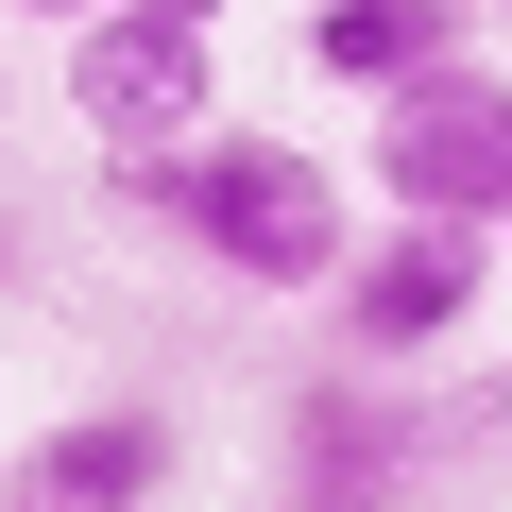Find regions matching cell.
I'll return each mask as SVG.
<instances>
[{
    "label": "cell",
    "mask_w": 512,
    "mask_h": 512,
    "mask_svg": "<svg viewBox=\"0 0 512 512\" xmlns=\"http://www.w3.org/2000/svg\"><path fill=\"white\" fill-rule=\"evenodd\" d=\"M359 188H376L393 222H461V239H495V222H512V86H495L478 52L427 69L410 103H376Z\"/></svg>",
    "instance_id": "cell-2"
},
{
    "label": "cell",
    "mask_w": 512,
    "mask_h": 512,
    "mask_svg": "<svg viewBox=\"0 0 512 512\" xmlns=\"http://www.w3.org/2000/svg\"><path fill=\"white\" fill-rule=\"evenodd\" d=\"M18 18H69V35H86V18H103V0H18Z\"/></svg>",
    "instance_id": "cell-9"
},
{
    "label": "cell",
    "mask_w": 512,
    "mask_h": 512,
    "mask_svg": "<svg viewBox=\"0 0 512 512\" xmlns=\"http://www.w3.org/2000/svg\"><path fill=\"white\" fill-rule=\"evenodd\" d=\"M495 18H512V0H495Z\"/></svg>",
    "instance_id": "cell-10"
},
{
    "label": "cell",
    "mask_w": 512,
    "mask_h": 512,
    "mask_svg": "<svg viewBox=\"0 0 512 512\" xmlns=\"http://www.w3.org/2000/svg\"><path fill=\"white\" fill-rule=\"evenodd\" d=\"M205 35L188 18H154V0H103V18L69 35V120L103 137V154H171V137H205Z\"/></svg>",
    "instance_id": "cell-5"
},
{
    "label": "cell",
    "mask_w": 512,
    "mask_h": 512,
    "mask_svg": "<svg viewBox=\"0 0 512 512\" xmlns=\"http://www.w3.org/2000/svg\"><path fill=\"white\" fill-rule=\"evenodd\" d=\"M120 205L171 222L205 274H239V291H325L342 256H359L342 171H325L308 137H239V120H205V137H171V154H120Z\"/></svg>",
    "instance_id": "cell-1"
},
{
    "label": "cell",
    "mask_w": 512,
    "mask_h": 512,
    "mask_svg": "<svg viewBox=\"0 0 512 512\" xmlns=\"http://www.w3.org/2000/svg\"><path fill=\"white\" fill-rule=\"evenodd\" d=\"M427 495V410H393L376 376H308L274 427V512H410Z\"/></svg>",
    "instance_id": "cell-4"
},
{
    "label": "cell",
    "mask_w": 512,
    "mask_h": 512,
    "mask_svg": "<svg viewBox=\"0 0 512 512\" xmlns=\"http://www.w3.org/2000/svg\"><path fill=\"white\" fill-rule=\"evenodd\" d=\"M154 18H188V35H222V18H239V0H154Z\"/></svg>",
    "instance_id": "cell-8"
},
{
    "label": "cell",
    "mask_w": 512,
    "mask_h": 512,
    "mask_svg": "<svg viewBox=\"0 0 512 512\" xmlns=\"http://www.w3.org/2000/svg\"><path fill=\"white\" fill-rule=\"evenodd\" d=\"M325 325H342V376L444 359L461 325H495V239H461V222H376L342 274H325Z\"/></svg>",
    "instance_id": "cell-3"
},
{
    "label": "cell",
    "mask_w": 512,
    "mask_h": 512,
    "mask_svg": "<svg viewBox=\"0 0 512 512\" xmlns=\"http://www.w3.org/2000/svg\"><path fill=\"white\" fill-rule=\"evenodd\" d=\"M461 52H478V0H308V69L359 86V103H410Z\"/></svg>",
    "instance_id": "cell-7"
},
{
    "label": "cell",
    "mask_w": 512,
    "mask_h": 512,
    "mask_svg": "<svg viewBox=\"0 0 512 512\" xmlns=\"http://www.w3.org/2000/svg\"><path fill=\"white\" fill-rule=\"evenodd\" d=\"M171 478H188V427L154 393H103V410H69L0 461V512H154Z\"/></svg>",
    "instance_id": "cell-6"
}]
</instances>
